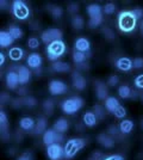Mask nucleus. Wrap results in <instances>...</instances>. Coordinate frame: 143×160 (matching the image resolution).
Segmentation results:
<instances>
[{"mask_svg":"<svg viewBox=\"0 0 143 160\" xmlns=\"http://www.w3.org/2000/svg\"><path fill=\"white\" fill-rule=\"evenodd\" d=\"M19 77H18V73L17 72H13V71H10L6 75V86L11 90H14L17 88L18 85H19Z\"/></svg>","mask_w":143,"mask_h":160,"instance_id":"1a4fd4ad","label":"nucleus"},{"mask_svg":"<svg viewBox=\"0 0 143 160\" xmlns=\"http://www.w3.org/2000/svg\"><path fill=\"white\" fill-rule=\"evenodd\" d=\"M8 32L11 33V36L13 37L14 40H19V38L23 37V31H21V28L18 27H10Z\"/></svg>","mask_w":143,"mask_h":160,"instance_id":"7c9ffc66","label":"nucleus"},{"mask_svg":"<svg viewBox=\"0 0 143 160\" xmlns=\"http://www.w3.org/2000/svg\"><path fill=\"white\" fill-rule=\"evenodd\" d=\"M131 13L134 14V17H135L137 20L143 18V10L142 8H135V10H132V11H131Z\"/></svg>","mask_w":143,"mask_h":160,"instance_id":"79ce46f5","label":"nucleus"},{"mask_svg":"<svg viewBox=\"0 0 143 160\" xmlns=\"http://www.w3.org/2000/svg\"><path fill=\"white\" fill-rule=\"evenodd\" d=\"M140 31H141V33H142L143 36V20L141 22V24H140Z\"/></svg>","mask_w":143,"mask_h":160,"instance_id":"6e6d98bb","label":"nucleus"},{"mask_svg":"<svg viewBox=\"0 0 143 160\" xmlns=\"http://www.w3.org/2000/svg\"><path fill=\"white\" fill-rule=\"evenodd\" d=\"M67 90H68L67 85L63 81H61V80H51L50 84H49V91H50V93L54 94V96L64 93Z\"/></svg>","mask_w":143,"mask_h":160,"instance_id":"6e6552de","label":"nucleus"},{"mask_svg":"<svg viewBox=\"0 0 143 160\" xmlns=\"http://www.w3.org/2000/svg\"><path fill=\"white\" fill-rule=\"evenodd\" d=\"M50 13H51V16L54 18H60L62 16V13H63V10L60 6H53L50 8Z\"/></svg>","mask_w":143,"mask_h":160,"instance_id":"f704fd0d","label":"nucleus"},{"mask_svg":"<svg viewBox=\"0 0 143 160\" xmlns=\"http://www.w3.org/2000/svg\"><path fill=\"white\" fill-rule=\"evenodd\" d=\"M102 32H104V35L109 38V40H113L115 38V33H113V31L112 30H110L109 28H105V29H102Z\"/></svg>","mask_w":143,"mask_h":160,"instance_id":"c03bdc74","label":"nucleus"},{"mask_svg":"<svg viewBox=\"0 0 143 160\" xmlns=\"http://www.w3.org/2000/svg\"><path fill=\"white\" fill-rule=\"evenodd\" d=\"M118 94H119L121 98L126 99V98H130V97H131L132 91H131V88H130L128 85H122V86H119V88H118Z\"/></svg>","mask_w":143,"mask_h":160,"instance_id":"c85d7f7f","label":"nucleus"},{"mask_svg":"<svg viewBox=\"0 0 143 160\" xmlns=\"http://www.w3.org/2000/svg\"><path fill=\"white\" fill-rule=\"evenodd\" d=\"M87 13H88L89 18L100 17V16H102V8L98 4H92L87 7Z\"/></svg>","mask_w":143,"mask_h":160,"instance_id":"5701e85b","label":"nucleus"},{"mask_svg":"<svg viewBox=\"0 0 143 160\" xmlns=\"http://www.w3.org/2000/svg\"><path fill=\"white\" fill-rule=\"evenodd\" d=\"M27 47L31 48V49H37V48L40 47V41L38 38H36V37H30L29 40H27Z\"/></svg>","mask_w":143,"mask_h":160,"instance_id":"c9c22d12","label":"nucleus"},{"mask_svg":"<svg viewBox=\"0 0 143 160\" xmlns=\"http://www.w3.org/2000/svg\"><path fill=\"white\" fill-rule=\"evenodd\" d=\"M116 67L119 71L128 72V71H130L132 68V61L130 60L129 58H121V59L117 60Z\"/></svg>","mask_w":143,"mask_h":160,"instance_id":"2eb2a0df","label":"nucleus"},{"mask_svg":"<svg viewBox=\"0 0 143 160\" xmlns=\"http://www.w3.org/2000/svg\"><path fill=\"white\" fill-rule=\"evenodd\" d=\"M105 107H106V109L109 110L110 112L113 113L116 111L117 108L119 107V102H118V99L115 98V97H109L107 99L105 100Z\"/></svg>","mask_w":143,"mask_h":160,"instance_id":"b1692460","label":"nucleus"},{"mask_svg":"<svg viewBox=\"0 0 143 160\" xmlns=\"http://www.w3.org/2000/svg\"><path fill=\"white\" fill-rule=\"evenodd\" d=\"M97 140L99 142V145H102L105 148H112V147L115 146V141H113V139L110 136L109 134H105V133L99 134L98 138H97Z\"/></svg>","mask_w":143,"mask_h":160,"instance_id":"4468645a","label":"nucleus"},{"mask_svg":"<svg viewBox=\"0 0 143 160\" xmlns=\"http://www.w3.org/2000/svg\"><path fill=\"white\" fill-rule=\"evenodd\" d=\"M47 154L50 160H60L64 155V149L59 143H53L47 147Z\"/></svg>","mask_w":143,"mask_h":160,"instance_id":"0eeeda50","label":"nucleus"},{"mask_svg":"<svg viewBox=\"0 0 143 160\" xmlns=\"http://www.w3.org/2000/svg\"><path fill=\"white\" fill-rule=\"evenodd\" d=\"M23 104H24V105H26V107H29V108H31V107H35V105L37 104V100H36V98H34V97L29 96V97L23 98Z\"/></svg>","mask_w":143,"mask_h":160,"instance_id":"e433bc0d","label":"nucleus"},{"mask_svg":"<svg viewBox=\"0 0 143 160\" xmlns=\"http://www.w3.org/2000/svg\"><path fill=\"white\" fill-rule=\"evenodd\" d=\"M69 128V122L66 118H59V120L56 121L54 123V129L55 132H57V133H66L67 130H68Z\"/></svg>","mask_w":143,"mask_h":160,"instance_id":"dca6fc26","label":"nucleus"},{"mask_svg":"<svg viewBox=\"0 0 143 160\" xmlns=\"http://www.w3.org/2000/svg\"><path fill=\"white\" fill-rule=\"evenodd\" d=\"M26 63L30 68H34V69L40 68L41 65H42L41 55H40V54H37V53L30 54V55H29V58H27V60H26Z\"/></svg>","mask_w":143,"mask_h":160,"instance_id":"ddd939ff","label":"nucleus"},{"mask_svg":"<svg viewBox=\"0 0 143 160\" xmlns=\"http://www.w3.org/2000/svg\"><path fill=\"white\" fill-rule=\"evenodd\" d=\"M0 129L2 138H5V135L7 134V116L4 111H0Z\"/></svg>","mask_w":143,"mask_h":160,"instance_id":"cd10ccee","label":"nucleus"},{"mask_svg":"<svg viewBox=\"0 0 143 160\" xmlns=\"http://www.w3.org/2000/svg\"><path fill=\"white\" fill-rule=\"evenodd\" d=\"M17 160H32V154L30 152H25V153L21 154V157H18Z\"/></svg>","mask_w":143,"mask_h":160,"instance_id":"49530a36","label":"nucleus"},{"mask_svg":"<svg viewBox=\"0 0 143 160\" xmlns=\"http://www.w3.org/2000/svg\"><path fill=\"white\" fill-rule=\"evenodd\" d=\"M85 143H86V141L83 139H70L69 141H67V143L64 146V157L73 158L80 149L85 147Z\"/></svg>","mask_w":143,"mask_h":160,"instance_id":"20e7f679","label":"nucleus"},{"mask_svg":"<svg viewBox=\"0 0 143 160\" xmlns=\"http://www.w3.org/2000/svg\"><path fill=\"white\" fill-rule=\"evenodd\" d=\"M21 105H24V104H23V99H14L13 100V104H12V107L13 108L17 109V108H21Z\"/></svg>","mask_w":143,"mask_h":160,"instance_id":"603ef678","label":"nucleus"},{"mask_svg":"<svg viewBox=\"0 0 143 160\" xmlns=\"http://www.w3.org/2000/svg\"><path fill=\"white\" fill-rule=\"evenodd\" d=\"M137 19L131 13V11L121 12L118 17V27L123 32H131L136 28Z\"/></svg>","mask_w":143,"mask_h":160,"instance_id":"f257e3e1","label":"nucleus"},{"mask_svg":"<svg viewBox=\"0 0 143 160\" xmlns=\"http://www.w3.org/2000/svg\"><path fill=\"white\" fill-rule=\"evenodd\" d=\"M107 132H109V135H118V129L116 126H110Z\"/></svg>","mask_w":143,"mask_h":160,"instance_id":"09e8293b","label":"nucleus"},{"mask_svg":"<svg viewBox=\"0 0 143 160\" xmlns=\"http://www.w3.org/2000/svg\"><path fill=\"white\" fill-rule=\"evenodd\" d=\"M135 85L138 88H143V74L138 75L136 79H135Z\"/></svg>","mask_w":143,"mask_h":160,"instance_id":"a18cd8bd","label":"nucleus"},{"mask_svg":"<svg viewBox=\"0 0 143 160\" xmlns=\"http://www.w3.org/2000/svg\"><path fill=\"white\" fill-rule=\"evenodd\" d=\"M102 160H124V158H123L122 155L116 154V155H110V157H107V158H105V159Z\"/></svg>","mask_w":143,"mask_h":160,"instance_id":"8fccbe9b","label":"nucleus"},{"mask_svg":"<svg viewBox=\"0 0 143 160\" xmlns=\"http://www.w3.org/2000/svg\"><path fill=\"white\" fill-rule=\"evenodd\" d=\"M56 132L54 129H48L45 133L43 134V143L50 146L53 143H56Z\"/></svg>","mask_w":143,"mask_h":160,"instance_id":"a211bd4d","label":"nucleus"},{"mask_svg":"<svg viewBox=\"0 0 143 160\" xmlns=\"http://www.w3.org/2000/svg\"><path fill=\"white\" fill-rule=\"evenodd\" d=\"M35 122L31 117H23L19 122V126L23 130H31V129H34L35 128Z\"/></svg>","mask_w":143,"mask_h":160,"instance_id":"393cba45","label":"nucleus"},{"mask_svg":"<svg viewBox=\"0 0 143 160\" xmlns=\"http://www.w3.org/2000/svg\"><path fill=\"white\" fill-rule=\"evenodd\" d=\"M0 102H1L2 104H5V103H7V102H10V96H8L7 93H5V92H2L1 96H0Z\"/></svg>","mask_w":143,"mask_h":160,"instance_id":"de8ad7c7","label":"nucleus"},{"mask_svg":"<svg viewBox=\"0 0 143 160\" xmlns=\"http://www.w3.org/2000/svg\"><path fill=\"white\" fill-rule=\"evenodd\" d=\"M102 23V16H100V17H94V18H89L88 27L91 29H94V28L99 27Z\"/></svg>","mask_w":143,"mask_h":160,"instance_id":"72a5a7b5","label":"nucleus"},{"mask_svg":"<svg viewBox=\"0 0 143 160\" xmlns=\"http://www.w3.org/2000/svg\"><path fill=\"white\" fill-rule=\"evenodd\" d=\"M12 12H13L14 17L17 19H21V20L26 19L27 17L30 16L29 7L21 0H16V1H13V4H12Z\"/></svg>","mask_w":143,"mask_h":160,"instance_id":"39448f33","label":"nucleus"},{"mask_svg":"<svg viewBox=\"0 0 143 160\" xmlns=\"http://www.w3.org/2000/svg\"><path fill=\"white\" fill-rule=\"evenodd\" d=\"M78 10H79V6H78V5H75V4H72V5L68 7V11L70 12V13H76V12H78Z\"/></svg>","mask_w":143,"mask_h":160,"instance_id":"3c124183","label":"nucleus"},{"mask_svg":"<svg viewBox=\"0 0 143 160\" xmlns=\"http://www.w3.org/2000/svg\"><path fill=\"white\" fill-rule=\"evenodd\" d=\"M116 12V5L112 4V2H109L104 6V13L105 14H112Z\"/></svg>","mask_w":143,"mask_h":160,"instance_id":"4c0bfd02","label":"nucleus"},{"mask_svg":"<svg viewBox=\"0 0 143 160\" xmlns=\"http://www.w3.org/2000/svg\"><path fill=\"white\" fill-rule=\"evenodd\" d=\"M82 105H83V100L80 97H72V98H68V99L64 100L62 103L61 108L64 113L73 115L76 111H79L82 108Z\"/></svg>","mask_w":143,"mask_h":160,"instance_id":"7ed1b4c3","label":"nucleus"},{"mask_svg":"<svg viewBox=\"0 0 143 160\" xmlns=\"http://www.w3.org/2000/svg\"><path fill=\"white\" fill-rule=\"evenodd\" d=\"M134 128V122L131 120H124L119 124V132L122 134H129Z\"/></svg>","mask_w":143,"mask_h":160,"instance_id":"a878e982","label":"nucleus"},{"mask_svg":"<svg viewBox=\"0 0 143 160\" xmlns=\"http://www.w3.org/2000/svg\"><path fill=\"white\" fill-rule=\"evenodd\" d=\"M0 63H1V66L5 63V55H4V53H0Z\"/></svg>","mask_w":143,"mask_h":160,"instance_id":"5fc2aeb1","label":"nucleus"},{"mask_svg":"<svg viewBox=\"0 0 143 160\" xmlns=\"http://www.w3.org/2000/svg\"><path fill=\"white\" fill-rule=\"evenodd\" d=\"M14 38L11 36V33L8 31H0V46L2 48H6L8 46H11L13 43Z\"/></svg>","mask_w":143,"mask_h":160,"instance_id":"f3484780","label":"nucleus"},{"mask_svg":"<svg viewBox=\"0 0 143 160\" xmlns=\"http://www.w3.org/2000/svg\"><path fill=\"white\" fill-rule=\"evenodd\" d=\"M17 73H18L19 82H21V85H25L26 82H29V80L31 79V72H30V69L25 66H18Z\"/></svg>","mask_w":143,"mask_h":160,"instance_id":"9d476101","label":"nucleus"},{"mask_svg":"<svg viewBox=\"0 0 143 160\" xmlns=\"http://www.w3.org/2000/svg\"><path fill=\"white\" fill-rule=\"evenodd\" d=\"M66 52V44L63 41H55L53 43H50L47 48L48 59L51 61H55L61 58L62 55Z\"/></svg>","mask_w":143,"mask_h":160,"instance_id":"f03ea898","label":"nucleus"},{"mask_svg":"<svg viewBox=\"0 0 143 160\" xmlns=\"http://www.w3.org/2000/svg\"><path fill=\"white\" fill-rule=\"evenodd\" d=\"M47 126H48V122L44 117H41L38 118L37 122H36V128H35V133L36 134H42V133H45L47 132Z\"/></svg>","mask_w":143,"mask_h":160,"instance_id":"bb28decb","label":"nucleus"},{"mask_svg":"<svg viewBox=\"0 0 143 160\" xmlns=\"http://www.w3.org/2000/svg\"><path fill=\"white\" fill-rule=\"evenodd\" d=\"M113 113H115V116H116L117 118H123V117H125V115H126V110H125V108L124 107L119 105Z\"/></svg>","mask_w":143,"mask_h":160,"instance_id":"58836bf2","label":"nucleus"},{"mask_svg":"<svg viewBox=\"0 0 143 160\" xmlns=\"http://www.w3.org/2000/svg\"><path fill=\"white\" fill-rule=\"evenodd\" d=\"M82 120H83V124H85V126H87V127H94L95 124H97L98 117H97V115H95L94 112L88 111V112H86L83 115Z\"/></svg>","mask_w":143,"mask_h":160,"instance_id":"6ab92c4d","label":"nucleus"},{"mask_svg":"<svg viewBox=\"0 0 143 160\" xmlns=\"http://www.w3.org/2000/svg\"><path fill=\"white\" fill-rule=\"evenodd\" d=\"M62 31L60 29H56V28H53V29H48L45 31H43L41 35L42 42L45 43V44H50L55 41H62Z\"/></svg>","mask_w":143,"mask_h":160,"instance_id":"423d86ee","label":"nucleus"},{"mask_svg":"<svg viewBox=\"0 0 143 160\" xmlns=\"http://www.w3.org/2000/svg\"><path fill=\"white\" fill-rule=\"evenodd\" d=\"M72 81H73V86L76 90H83L86 87V79L82 77V74H80V72H74L72 75Z\"/></svg>","mask_w":143,"mask_h":160,"instance_id":"9b49d317","label":"nucleus"},{"mask_svg":"<svg viewBox=\"0 0 143 160\" xmlns=\"http://www.w3.org/2000/svg\"><path fill=\"white\" fill-rule=\"evenodd\" d=\"M23 55H24V52L23 49L19 47H13L8 50V56L10 59L13 61H19L23 59Z\"/></svg>","mask_w":143,"mask_h":160,"instance_id":"4be33fe9","label":"nucleus"},{"mask_svg":"<svg viewBox=\"0 0 143 160\" xmlns=\"http://www.w3.org/2000/svg\"><path fill=\"white\" fill-rule=\"evenodd\" d=\"M141 127H142V129H143V120H142V122H141Z\"/></svg>","mask_w":143,"mask_h":160,"instance_id":"4d7b16f0","label":"nucleus"},{"mask_svg":"<svg viewBox=\"0 0 143 160\" xmlns=\"http://www.w3.org/2000/svg\"><path fill=\"white\" fill-rule=\"evenodd\" d=\"M118 81H119V78L117 75H111L109 80H107V84H109L110 86H116L117 84H118Z\"/></svg>","mask_w":143,"mask_h":160,"instance_id":"37998d69","label":"nucleus"},{"mask_svg":"<svg viewBox=\"0 0 143 160\" xmlns=\"http://www.w3.org/2000/svg\"><path fill=\"white\" fill-rule=\"evenodd\" d=\"M107 87L105 84H102V82H99V84H97V97H98V99L99 100H106L109 97H107Z\"/></svg>","mask_w":143,"mask_h":160,"instance_id":"412c9836","label":"nucleus"},{"mask_svg":"<svg viewBox=\"0 0 143 160\" xmlns=\"http://www.w3.org/2000/svg\"><path fill=\"white\" fill-rule=\"evenodd\" d=\"M43 110H44L45 113H48V115L53 113V111H54V103H53V100H50V99L44 100V103H43Z\"/></svg>","mask_w":143,"mask_h":160,"instance_id":"473e14b6","label":"nucleus"},{"mask_svg":"<svg viewBox=\"0 0 143 160\" xmlns=\"http://www.w3.org/2000/svg\"><path fill=\"white\" fill-rule=\"evenodd\" d=\"M75 50L78 52H81V53H87L91 49V44H89V41L85 37H80L75 41L74 43Z\"/></svg>","mask_w":143,"mask_h":160,"instance_id":"f8f14e48","label":"nucleus"},{"mask_svg":"<svg viewBox=\"0 0 143 160\" xmlns=\"http://www.w3.org/2000/svg\"><path fill=\"white\" fill-rule=\"evenodd\" d=\"M86 60V53H81V52H78V50H75L74 53H73V61H74L75 63H83Z\"/></svg>","mask_w":143,"mask_h":160,"instance_id":"2f4dec72","label":"nucleus"},{"mask_svg":"<svg viewBox=\"0 0 143 160\" xmlns=\"http://www.w3.org/2000/svg\"><path fill=\"white\" fill-rule=\"evenodd\" d=\"M94 111L98 118H104V116H105V110H104V108L100 107V105H95Z\"/></svg>","mask_w":143,"mask_h":160,"instance_id":"ea45409f","label":"nucleus"},{"mask_svg":"<svg viewBox=\"0 0 143 160\" xmlns=\"http://www.w3.org/2000/svg\"><path fill=\"white\" fill-rule=\"evenodd\" d=\"M132 67L136 68V69L143 68V58H136L135 60L132 61Z\"/></svg>","mask_w":143,"mask_h":160,"instance_id":"a19ab883","label":"nucleus"},{"mask_svg":"<svg viewBox=\"0 0 143 160\" xmlns=\"http://www.w3.org/2000/svg\"><path fill=\"white\" fill-rule=\"evenodd\" d=\"M17 93L19 94V96H25V93H26V88H25V87H21V88L18 90Z\"/></svg>","mask_w":143,"mask_h":160,"instance_id":"864d4df0","label":"nucleus"},{"mask_svg":"<svg viewBox=\"0 0 143 160\" xmlns=\"http://www.w3.org/2000/svg\"><path fill=\"white\" fill-rule=\"evenodd\" d=\"M83 25H85V20H83V18H82L81 16H76V14H74L73 18H72V27L74 28V29H76V30H80V29L83 28Z\"/></svg>","mask_w":143,"mask_h":160,"instance_id":"c756f323","label":"nucleus"},{"mask_svg":"<svg viewBox=\"0 0 143 160\" xmlns=\"http://www.w3.org/2000/svg\"><path fill=\"white\" fill-rule=\"evenodd\" d=\"M51 68L54 72H57V73H67L70 71V66L66 62H61V61H56L51 65Z\"/></svg>","mask_w":143,"mask_h":160,"instance_id":"aec40b11","label":"nucleus"}]
</instances>
